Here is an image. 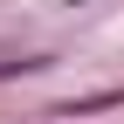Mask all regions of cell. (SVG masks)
Listing matches in <instances>:
<instances>
[{"mask_svg": "<svg viewBox=\"0 0 124 124\" xmlns=\"http://www.w3.org/2000/svg\"><path fill=\"white\" fill-rule=\"evenodd\" d=\"M124 103V90H90V97H69L55 117H97V110H117Z\"/></svg>", "mask_w": 124, "mask_h": 124, "instance_id": "1", "label": "cell"}]
</instances>
